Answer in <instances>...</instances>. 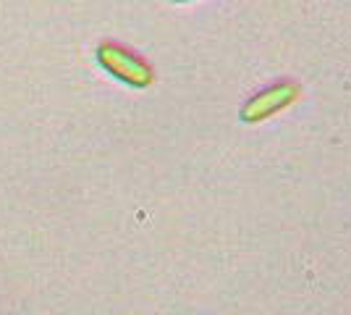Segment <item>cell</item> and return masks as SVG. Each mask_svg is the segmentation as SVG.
Segmentation results:
<instances>
[{"label": "cell", "instance_id": "1", "mask_svg": "<svg viewBox=\"0 0 351 315\" xmlns=\"http://www.w3.org/2000/svg\"><path fill=\"white\" fill-rule=\"evenodd\" d=\"M97 63L103 66L108 74L123 82L126 87L134 90H147L155 82V71L142 56H136L129 47L118 45V43H100L97 45Z\"/></svg>", "mask_w": 351, "mask_h": 315}, {"label": "cell", "instance_id": "2", "mask_svg": "<svg viewBox=\"0 0 351 315\" xmlns=\"http://www.w3.org/2000/svg\"><path fill=\"white\" fill-rule=\"evenodd\" d=\"M302 97V84L293 79H278L273 84H267L265 90L254 92L247 103L241 105L239 119L244 124H260L273 116H278L280 110L291 108L296 100Z\"/></svg>", "mask_w": 351, "mask_h": 315}, {"label": "cell", "instance_id": "3", "mask_svg": "<svg viewBox=\"0 0 351 315\" xmlns=\"http://www.w3.org/2000/svg\"><path fill=\"white\" fill-rule=\"evenodd\" d=\"M173 3H191V0H173Z\"/></svg>", "mask_w": 351, "mask_h": 315}]
</instances>
